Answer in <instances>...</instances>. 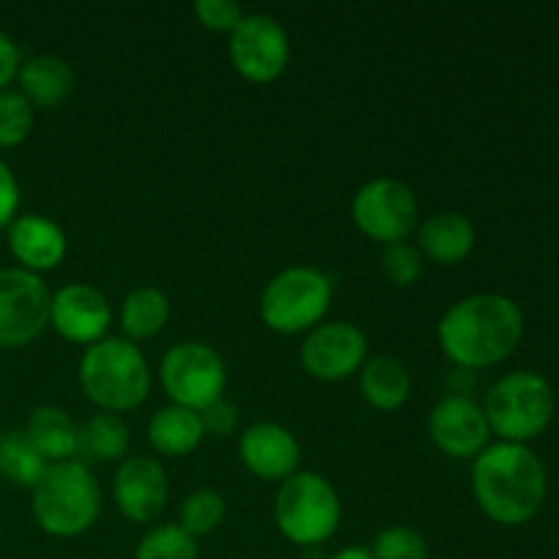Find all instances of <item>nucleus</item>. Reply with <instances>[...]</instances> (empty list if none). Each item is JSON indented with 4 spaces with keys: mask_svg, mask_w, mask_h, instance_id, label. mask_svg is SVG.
Here are the masks:
<instances>
[{
    "mask_svg": "<svg viewBox=\"0 0 559 559\" xmlns=\"http://www.w3.org/2000/svg\"><path fill=\"white\" fill-rule=\"evenodd\" d=\"M33 519L52 538H76L96 524L102 513V486L80 459L49 464L33 486Z\"/></svg>",
    "mask_w": 559,
    "mask_h": 559,
    "instance_id": "20e7f679",
    "label": "nucleus"
},
{
    "mask_svg": "<svg viewBox=\"0 0 559 559\" xmlns=\"http://www.w3.org/2000/svg\"><path fill=\"white\" fill-rule=\"evenodd\" d=\"M194 14L200 25L207 27V31L233 33L246 16V11L235 0H197Z\"/></svg>",
    "mask_w": 559,
    "mask_h": 559,
    "instance_id": "7c9ffc66",
    "label": "nucleus"
},
{
    "mask_svg": "<svg viewBox=\"0 0 559 559\" xmlns=\"http://www.w3.org/2000/svg\"><path fill=\"white\" fill-rule=\"evenodd\" d=\"M276 527L289 544L322 546L342 524V500L328 478L311 469H298L278 486L273 506Z\"/></svg>",
    "mask_w": 559,
    "mask_h": 559,
    "instance_id": "423d86ee",
    "label": "nucleus"
},
{
    "mask_svg": "<svg viewBox=\"0 0 559 559\" xmlns=\"http://www.w3.org/2000/svg\"><path fill=\"white\" fill-rule=\"evenodd\" d=\"M5 240L22 271H31L36 276L58 267L69 251L63 227L41 213H22V216L16 213L14 222L5 227Z\"/></svg>",
    "mask_w": 559,
    "mask_h": 559,
    "instance_id": "f3484780",
    "label": "nucleus"
},
{
    "mask_svg": "<svg viewBox=\"0 0 559 559\" xmlns=\"http://www.w3.org/2000/svg\"><path fill=\"white\" fill-rule=\"evenodd\" d=\"M202 440H205V429H202V418L197 409L167 404L147 420V442L158 456H189L202 445Z\"/></svg>",
    "mask_w": 559,
    "mask_h": 559,
    "instance_id": "412c9836",
    "label": "nucleus"
},
{
    "mask_svg": "<svg viewBox=\"0 0 559 559\" xmlns=\"http://www.w3.org/2000/svg\"><path fill=\"white\" fill-rule=\"evenodd\" d=\"M20 211V183L9 164L0 158V229L9 227Z\"/></svg>",
    "mask_w": 559,
    "mask_h": 559,
    "instance_id": "473e14b6",
    "label": "nucleus"
},
{
    "mask_svg": "<svg viewBox=\"0 0 559 559\" xmlns=\"http://www.w3.org/2000/svg\"><path fill=\"white\" fill-rule=\"evenodd\" d=\"M25 437L38 456L47 464H60L76 459V448H80V426L71 420L66 409L44 404L27 415Z\"/></svg>",
    "mask_w": 559,
    "mask_h": 559,
    "instance_id": "aec40b11",
    "label": "nucleus"
},
{
    "mask_svg": "<svg viewBox=\"0 0 559 559\" xmlns=\"http://www.w3.org/2000/svg\"><path fill=\"white\" fill-rule=\"evenodd\" d=\"M429 437L445 456L475 459L491 437L484 404L464 393L440 399L429 415Z\"/></svg>",
    "mask_w": 559,
    "mask_h": 559,
    "instance_id": "4468645a",
    "label": "nucleus"
},
{
    "mask_svg": "<svg viewBox=\"0 0 559 559\" xmlns=\"http://www.w3.org/2000/svg\"><path fill=\"white\" fill-rule=\"evenodd\" d=\"M112 500L129 522L147 524L162 516L169 500L167 469L158 459L129 456L112 478Z\"/></svg>",
    "mask_w": 559,
    "mask_h": 559,
    "instance_id": "2eb2a0df",
    "label": "nucleus"
},
{
    "mask_svg": "<svg viewBox=\"0 0 559 559\" xmlns=\"http://www.w3.org/2000/svg\"><path fill=\"white\" fill-rule=\"evenodd\" d=\"M134 559H200V546L180 524H158L142 535Z\"/></svg>",
    "mask_w": 559,
    "mask_h": 559,
    "instance_id": "a878e982",
    "label": "nucleus"
},
{
    "mask_svg": "<svg viewBox=\"0 0 559 559\" xmlns=\"http://www.w3.org/2000/svg\"><path fill=\"white\" fill-rule=\"evenodd\" d=\"M369 360V338L353 322H322L300 344V366L320 382H342Z\"/></svg>",
    "mask_w": 559,
    "mask_h": 559,
    "instance_id": "f8f14e48",
    "label": "nucleus"
},
{
    "mask_svg": "<svg viewBox=\"0 0 559 559\" xmlns=\"http://www.w3.org/2000/svg\"><path fill=\"white\" fill-rule=\"evenodd\" d=\"M229 60L243 80L267 85L289 66V36L271 14H246L229 33Z\"/></svg>",
    "mask_w": 559,
    "mask_h": 559,
    "instance_id": "9b49d317",
    "label": "nucleus"
},
{
    "mask_svg": "<svg viewBox=\"0 0 559 559\" xmlns=\"http://www.w3.org/2000/svg\"><path fill=\"white\" fill-rule=\"evenodd\" d=\"M173 314L167 293L158 287H136L120 304V328L123 338L129 342H145V338L158 336Z\"/></svg>",
    "mask_w": 559,
    "mask_h": 559,
    "instance_id": "5701e85b",
    "label": "nucleus"
},
{
    "mask_svg": "<svg viewBox=\"0 0 559 559\" xmlns=\"http://www.w3.org/2000/svg\"><path fill=\"white\" fill-rule=\"evenodd\" d=\"M524 336V314L508 295L478 293L456 300L437 325V338L451 364L480 371L516 353Z\"/></svg>",
    "mask_w": 559,
    "mask_h": 559,
    "instance_id": "f257e3e1",
    "label": "nucleus"
},
{
    "mask_svg": "<svg viewBox=\"0 0 559 559\" xmlns=\"http://www.w3.org/2000/svg\"><path fill=\"white\" fill-rule=\"evenodd\" d=\"M224 516H227V502H224V497L213 489H200L191 491L183 500L178 524L191 538H200V535H211L213 530L222 527Z\"/></svg>",
    "mask_w": 559,
    "mask_h": 559,
    "instance_id": "bb28decb",
    "label": "nucleus"
},
{
    "mask_svg": "<svg viewBox=\"0 0 559 559\" xmlns=\"http://www.w3.org/2000/svg\"><path fill=\"white\" fill-rule=\"evenodd\" d=\"M238 451L246 469L262 480H282L284 484L300 467L298 437L287 426L271 424V420L249 426L240 435Z\"/></svg>",
    "mask_w": 559,
    "mask_h": 559,
    "instance_id": "dca6fc26",
    "label": "nucleus"
},
{
    "mask_svg": "<svg viewBox=\"0 0 559 559\" xmlns=\"http://www.w3.org/2000/svg\"><path fill=\"white\" fill-rule=\"evenodd\" d=\"M202 418V429H205V437H218V440H224V437L233 435L235 429H238V407H235L233 402H227V399H218V402H213L211 407H205L200 413Z\"/></svg>",
    "mask_w": 559,
    "mask_h": 559,
    "instance_id": "2f4dec72",
    "label": "nucleus"
},
{
    "mask_svg": "<svg viewBox=\"0 0 559 559\" xmlns=\"http://www.w3.org/2000/svg\"><path fill=\"white\" fill-rule=\"evenodd\" d=\"M360 396L380 413H396L413 396L407 366L393 355H374L358 371Z\"/></svg>",
    "mask_w": 559,
    "mask_h": 559,
    "instance_id": "4be33fe9",
    "label": "nucleus"
},
{
    "mask_svg": "<svg viewBox=\"0 0 559 559\" xmlns=\"http://www.w3.org/2000/svg\"><path fill=\"white\" fill-rule=\"evenodd\" d=\"M475 249V227L464 213L442 211L418 227V251L437 265H459Z\"/></svg>",
    "mask_w": 559,
    "mask_h": 559,
    "instance_id": "a211bd4d",
    "label": "nucleus"
},
{
    "mask_svg": "<svg viewBox=\"0 0 559 559\" xmlns=\"http://www.w3.org/2000/svg\"><path fill=\"white\" fill-rule=\"evenodd\" d=\"M20 47H16L14 38L5 36V33L0 31V93L9 91V85L16 80V74H20Z\"/></svg>",
    "mask_w": 559,
    "mask_h": 559,
    "instance_id": "72a5a7b5",
    "label": "nucleus"
},
{
    "mask_svg": "<svg viewBox=\"0 0 559 559\" xmlns=\"http://www.w3.org/2000/svg\"><path fill=\"white\" fill-rule=\"evenodd\" d=\"M80 385L98 413L123 415L145 404L151 393V366L134 342L107 336L82 355Z\"/></svg>",
    "mask_w": 559,
    "mask_h": 559,
    "instance_id": "7ed1b4c3",
    "label": "nucleus"
},
{
    "mask_svg": "<svg viewBox=\"0 0 559 559\" xmlns=\"http://www.w3.org/2000/svg\"><path fill=\"white\" fill-rule=\"evenodd\" d=\"M426 260L413 243H393L385 246L382 251V276L393 284V287H413L418 278L424 276Z\"/></svg>",
    "mask_w": 559,
    "mask_h": 559,
    "instance_id": "c756f323",
    "label": "nucleus"
},
{
    "mask_svg": "<svg viewBox=\"0 0 559 559\" xmlns=\"http://www.w3.org/2000/svg\"><path fill=\"white\" fill-rule=\"evenodd\" d=\"M555 409L557 399L549 380L527 369L500 377L489 388L484 404L491 435L500 437V442L519 445H527L544 435L555 418Z\"/></svg>",
    "mask_w": 559,
    "mask_h": 559,
    "instance_id": "39448f33",
    "label": "nucleus"
},
{
    "mask_svg": "<svg viewBox=\"0 0 559 559\" xmlns=\"http://www.w3.org/2000/svg\"><path fill=\"white\" fill-rule=\"evenodd\" d=\"M52 293L41 276L22 267L0 271V349H20L36 342L49 325Z\"/></svg>",
    "mask_w": 559,
    "mask_h": 559,
    "instance_id": "9d476101",
    "label": "nucleus"
},
{
    "mask_svg": "<svg viewBox=\"0 0 559 559\" xmlns=\"http://www.w3.org/2000/svg\"><path fill=\"white\" fill-rule=\"evenodd\" d=\"M49 464L38 456L36 448L27 442L25 431H3L0 435V478L11 486L31 489L41 480Z\"/></svg>",
    "mask_w": 559,
    "mask_h": 559,
    "instance_id": "393cba45",
    "label": "nucleus"
},
{
    "mask_svg": "<svg viewBox=\"0 0 559 559\" xmlns=\"http://www.w3.org/2000/svg\"><path fill=\"white\" fill-rule=\"evenodd\" d=\"M333 304V284L322 271L295 265L276 273L260 295V317L273 333L298 336L322 325Z\"/></svg>",
    "mask_w": 559,
    "mask_h": 559,
    "instance_id": "0eeeda50",
    "label": "nucleus"
},
{
    "mask_svg": "<svg viewBox=\"0 0 559 559\" xmlns=\"http://www.w3.org/2000/svg\"><path fill=\"white\" fill-rule=\"evenodd\" d=\"M20 93L33 109H55L74 93V69L58 55H33L20 66Z\"/></svg>",
    "mask_w": 559,
    "mask_h": 559,
    "instance_id": "6ab92c4d",
    "label": "nucleus"
},
{
    "mask_svg": "<svg viewBox=\"0 0 559 559\" xmlns=\"http://www.w3.org/2000/svg\"><path fill=\"white\" fill-rule=\"evenodd\" d=\"M49 325L71 344H91L107 338L112 325V306L107 295L93 284H66L49 300Z\"/></svg>",
    "mask_w": 559,
    "mask_h": 559,
    "instance_id": "ddd939ff",
    "label": "nucleus"
},
{
    "mask_svg": "<svg viewBox=\"0 0 559 559\" xmlns=\"http://www.w3.org/2000/svg\"><path fill=\"white\" fill-rule=\"evenodd\" d=\"M36 109L20 91L0 93V147H16L31 136Z\"/></svg>",
    "mask_w": 559,
    "mask_h": 559,
    "instance_id": "cd10ccee",
    "label": "nucleus"
},
{
    "mask_svg": "<svg viewBox=\"0 0 559 559\" xmlns=\"http://www.w3.org/2000/svg\"><path fill=\"white\" fill-rule=\"evenodd\" d=\"M418 200L396 178H374L353 197V222L369 240L382 246L404 243L418 229Z\"/></svg>",
    "mask_w": 559,
    "mask_h": 559,
    "instance_id": "1a4fd4ad",
    "label": "nucleus"
},
{
    "mask_svg": "<svg viewBox=\"0 0 559 559\" xmlns=\"http://www.w3.org/2000/svg\"><path fill=\"white\" fill-rule=\"evenodd\" d=\"M129 426H126L123 415L112 413H96L80 426V448L76 456L91 459V462H123L126 451H129Z\"/></svg>",
    "mask_w": 559,
    "mask_h": 559,
    "instance_id": "b1692460",
    "label": "nucleus"
},
{
    "mask_svg": "<svg viewBox=\"0 0 559 559\" xmlns=\"http://www.w3.org/2000/svg\"><path fill=\"white\" fill-rule=\"evenodd\" d=\"M158 380L169 402L202 413L224 399L227 366L218 349L205 342H178L164 353L158 364Z\"/></svg>",
    "mask_w": 559,
    "mask_h": 559,
    "instance_id": "6e6552de",
    "label": "nucleus"
},
{
    "mask_svg": "<svg viewBox=\"0 0 559 559\" xmlns=\"http://www.w3.org/2000/svg\"><path fill=\"white\" fill-rule=\"evenodd\" d=\"M328 559H374V557H371V551L366 549V546H344V549H338L336 555H331Z\"/></svg>",
    "mask_w": 559,
    "mask_h": 559,
    "instance_id": "f704fd0d",
    "label": "nucleus"
},
{
    "mask_svg": "<svg viewBox=\"0 0 559 559\" xmlns=\"http://www.w3.org/2000/svg\"><path fill=\"white\" fill-rule=\"evenodd\" d=\"M374 559H429V540L407 524L385 527L371 544Z\"/></svg>",
    "mask_w": 559,
    "mask_h": 559,
    "instance_id": "c85d7f7f",
    "label": "nucleus"
},
{
    "mask_svg": "<svg viewBox=\"0 0 559 559\" xmlns=\"http://www.w3.org/2000/svg\"><path fill=\"white\" fill-rule=\"evenodd\" d=\"M549 491L544 462L530 445L495 442L473 459V495L480 511L502 527L538 516Z\"/></svg>",
    "mask_w": 559,
    "mask_h": 559,
    "instance_id": "f03ea898",
    "label": "nucleus"
}]
</instances>
